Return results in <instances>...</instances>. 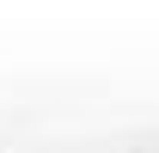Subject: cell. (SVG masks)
<instances>
[{
  "instance_id": "6da1fadb",
  "label": "cell",
  "mask_w": 159,
  "mask_h": 153,
  "mask_svg": "<svg viewBox=\"0 0 159 153\" xmlns=\"http://www.w3.org/2000/svg\"><path fill=\"white\" fill-rule=\"evenodd\" d=\"M6 153H129V147L98 123H43V129L19 135Z\"/></svg>"
}]
</instances>
